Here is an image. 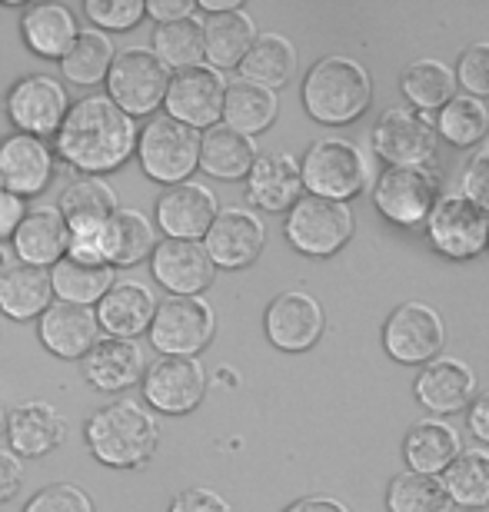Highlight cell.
<instances>
[{"instance_id": "obj_1", "label": "cell", "mask_w": 489, "mask_h": 512, "mask_svg": "<svg viewBox=\"0 0 489 512\" xmlns=\"http://www.w3.org/2000/svg\"><path fill=\"white\" fill-rule=\"evenodd\" d=\"M137 124L107 94H90L70 104L57 130V157L84 177L110 173L134 157Z\"/></svg>"}, {"instance_id": "obj_2", "label": "cell", "mask_w": 489, "mask_h": 512, "mask_svg": "<svg viewBox=\"0 0 489 512\" xmlns=\"http://www.w3.org/2000/svg\"><path fill=\"white\" fill-rule=\"evenodd\" d=\"M373 104V77L360 60L330 54L303 77V107L323 127L356 124Z\"/></svg>"}, {"instance_id": "obj_3", "label": "cell", "mask_w": 489, "mask_h": 512, "mask_svg": "<svg viewBox=\"0 0 489 512\" xmlns=\"http://www.w3.org/2000/svg\"><path fill=\"white\" fill-rule=\"evenodd\" d=\"M87 449L100 466L110 469H144L157 453L160 426L144 406L120 399L100 406L84 423Z\"/></svg>"}, {"instance_id": "obj_4", "label": "cell", "mask_w": 489, "mask_h": 512, "mask_svg": "<svg viewBox=\"0 0 489 512\" xmlns=\"http://www.w3.org/2000/svg\"><path fill=\"white\" fill-rule=\"evenodd\" d=\"M300 180L310 197L346 203L360 197L370 183V163L366 153L353 140L323 137L310 143V150L300 160Z\"/></svg>"}, {"instance_id": "obj_5", "label": "cell", "mask_w": 489, "mask_h": 512, "mask_svg": "<svg viewBox=\"0 0 489 512\" xmlns=\"http://www.w3.org/2000/svg\"><path fill=\"white\" fill-rule=\"evenodd\" d=\"M137 160L154 183L163 187L187 183L200 163V133L167 114H154L137 130Z\"/></svg>"}, {"instance_id": "obj_6", "label": "cell", "mask_w": 489, "mask_h": 512, "mask_svg": "<svg viewBox=\"0 0 489 512\" xmlns=\"http://www.w3.org/2000/svg\"><path fill=\"white\" fill-rule=\"evenodd\" d=\"M353 230L356 220L350 203L310 197V193H303L293 203L287 210V223H283L290 247L303 256H313V260H326V256L340 253L353 240Z\"/></svg>"}, {"instance_id": "obj_7", "label": "cell", "mask_w": 489, "mask_h": 512, "mask_svg": "<svg viewBox=\"0 0 489 512\" xmlns=\"http://www.w3.org/2000/svg\"><path fill=\"white\" fill-rule=\"evenodd\" d=\"M104 84L107 97L127 117H154V110L163 107V97H167L170 70L160 64L154 50L130 47L114 57Z\"/></svg>"}, {"instance_id": "obj_8", "label": "cell", "mask_w": 489, "mask_h": 512, "mask_svg": "<svg viewBox=\"0 0 489 512\" xmlns=\"http://www.w3.org/2000/svg\"><path fill=\"white\" fill-rule=\"evenodd\" d=\"M147 333L160 356H197L217 333V316L203 296H167L157 303Z\"/></svg>"}, {"instance_id": "obj_9", "label": "cell", "mask_w": 489, "mask_h": 512, "mask_svg": "<svg viewBox=\"0 0 489 512\" xmlns=\"http://www.w3.org/2000/svg\"><path fill=\"white\" fill-rule=\"evenodd\" d=\"M426 237L446 260H473L489 247V213L463 193H443L426 217Z\"/></svg>"}, {"instance_id": "obj_10", "label": "cell", "mask_w": 489, "mask_h": 512, "mask_svg": "<svg viewBox=\"0 0 489 512\" xmlns=\"http://www.w3.org/2000/svg\"><path fill=\"white\" fill-rule=\"evenodd\" d=\"M436 200H440V180L430 167H386L373 187L376 210L403 230L423 227Z\"/></svg>"}, {"instance_id": "obj_11", "label": "cell", "mask_w": 489, "mask_h": 512, "mask_svg": "<svg viewBox=\"0 0 489 512\" xmlns=\"http://www.w3.org/2000/svg\"><path fill=\"white\" fill-rule=\"evenodd\" d=\"M446 326L443 316L430 303L410 300L396 306L390 320L383 323V350L390 360L403 366H426L436 356H443Z\"/></svg>"}, {"instance_id": "obj_12", "label": "cell", "mask_w": 489, "mask_h": 512, "mask_svg": "<svg viewBox=\"0 0 489 512\" xmlns=\"http://www.w3.org/2000/svg\"><path fill=\"white\" fill-rule=\"evenodd\" d=\"M373 150L390 167H426L436 157V124L413 107H390L373 124Z\"/></svg>"}, {"instance_id": "obj_13", "label": "cell", "mask_w": 489, "mask_h": 512, "mask_svg": "<svg viewBox=\"0 0 489 512\" xmlns=\"http://www.w3.org/2000/svg\"><path fill=\"white\" fill-rule=\"evenodd\" d=\"M4 107H7V117H10V124L17 127V133L47 140V137H57V130L70 110V100H67L64 84H60L57 77L27 74L7 90Z\"/></svg>"}, {"instance_id": "obj_14", "label": "cell", "mask_w": 489, "mask_h": 512, "mask_svg": "<svg viewBox=\"0 0 489 512\" xmlns=\"http://www.w3.org/2000/svg\"><path fill=\"white\" fill-rule=\"evenodd\" d=\"M140 386L150 409L163 416H187L207 396V370L197 356H160L147 366Z\"/></svg>"}, {"instance_id": "obj_15", "label": "cell", "mask_w": 489, "mask_h": 512, "mask_svg": "<svg viewBox=\"0 0 489 512\" xmlns=\"http://www.w3.org/2000/svg\"><path fill=\"white\" fill-rule=\"evenodd\" d=\"M223 94H227V80H223L220 70L200 64V67L170 74V87H167V97H163V107H167V117L200 133V130H210L220 124Z\"/></svg>"}, {"instance_id": "obj_16", "label": "cell", "mask_w": 489, "mask_h": 512, "mask_svg": "<svg viewBox=\"0 0 489 512\" xmlns=\"http://www.w3.org/2000/svg\"><path fill=\"white\" fill-rule=\"evenodd\" d=\"M200 243L217 270H243V266L257 263V256L263 253L267 227H263L257 213L243 207H227L213 217L207 237Z\"/></svg>"}, {"instance_id": "obj_17", "label": "cell", "mask_w": 489, "mask_h": 512, "mask_svg": "<svg viewBox=\"0 0 489 512\" xmlns=\"http://www.w3.org/2000/svg\"><path fill=\"white\" fill-rule=\"evenodd\" d=\"M323 326V306L310 293H280L263 313L267 340L283 353H307L310 346L320 343Z\"/></svg>"}, {"instance_id": "obj_18", "label": "cell", "mask_w": 489, "mask_h": 512, "mask_svg": "<svg viewBox=\"0 0 489 512\" xmlns=\"http://www.w3.org/2000/svg\"><path fill=\"white\" fill-rule=\"evenodd\" d=\"M54 180V150L47 140L10 133L0 140V190L14 197H37Z\"/></svg>"}, {"instance_id": "obj_19", "label": "cell", "mask_w": 489, "mask_h": 512, "mask_svg": "<svg viewBox=\"0 0 489 512\" xmlns=\"http://www.w3.org/2000/svg\"><path fill=\"white\" fill-rule=\"evenodd\" d=\"M217 213H220V207H217L213 190L203 187V183H193V180L167 187L157 197V227L163 230L167 240L200 243L207 237V230Z\"/></svg>"}, {"instance_id": "obj_20", "label": "cell", "mask_w": 489, "mask_h": 512, "mask_svg": "<svg viewBox=\"0 0 489 512\" xmlns=\"http://www.w3.org/2000/svg\"><path fill=\"white\" fill-rule=\"evenodd\" d=\"M150 273L170 296H200L217 276L203 243L160 240L150 253Z\"/></svg>"}, {"instance_id": "obj_21", "label": "cell", "mask_w": 489, "mask_h": 512, "mask_svg": "<svg viewBox=\"0 0 489 512\" xmlns=\"http://www.w3.org/2000/svg\"><path fill=\"white\" fill-rule=\"evenodd\" d=\"M413 393L436 416L463 413L476 399V373L456 356H436L416 373Z\"/></svg>"}, {"instance_id": "obj_22", "label": "cell", "mask_w": 489, "mask_h": 512, "mask_svg": "<svg viewBox=\"0 0 489 512\" xmlns=\"http://www.w3.org/2000/svg\"><path fill=\"white\" fill-rule=\"evenodd\" d=\"M303 197L300 163L290 153H257L247 173V200L263 213H287Z\"/></svg>"}, {"instance_id": "obj_23", "label": "cell", "mask_w": 489, "mask_h": 512, "mask_svg": "<svg viewBox=\"0 0 489 512\" xmlns=\"http://www.w3.org/2000/svg\"><path fill=\"white\" fill-rule=\"evenodd\" d=\"M154 313H157L154 293H150L147 283H137V280L114 283L94 310L97 326L110 340H137L140 333L150 330Z\"/></svg>"}, {"instance_id": "obj_24", "label": "cell", "mask_w": 489, "mask_h": 512, "mask_svg": "<svg viewBox=\"0 0 489 512\" xmlns=\"http://www.w3.org/2000/svg\"><path fill=\"white\" fill-rule=\"evenodd\" d=\"M40 343L47 346V353L60 356V360H84L97 343V316L90 306H74V303H50L40 313L37 323Z\"/></svg>"}, {"instance_id": "obj_25", "label": "cell", "mask_w": 489, "mask_h": 512, "mask_svg": "<svg viewBox=\"0 0 489 512\" xmlns=\"http://www.w3.org/2000/svg\"><path fill=\"white\" fill-rule=\"evenodd\" d=\"M144 373L147 356L137 340H110V336H104L84 356V380L100 393H124V389L144 380Z\"/></svg>"}, {"instance_id": "obj_26", "label": "cell", "mask_w": 489, "mask_h": 512, "mask_svg": "<svg viewBox=\"0 0 489 512\" xmlns=\"http://www.w3.org/2000/svg\"><path fill=\"white\" fill-rule=\"evenodd\" d=\"M67 436V423L64 416L57 413L50 403H40V399H30V403L17 406L14 413L7 416V443L10 453L20 459H40L64 443Z\"/></svg>"}, {"instance_id": "obj_27", "label": "cell", "mask_w": 489, "mask_h": 512, "mask_svg": "<svg viewBox=\"0 0 489 512\" xmlns=\"http://www.w3.org/2000/svg\"><path fill=\"white\" fill-rule=\"evenodd\" d=\"M10 240H14V253H17L20 263L47 270V266H54L57 260H64L67 256L70 230H67V223H64V217H60L57 207L40 203V207L27 210V217L20 220V227Z\"/></svg>"}, {"instance_id": "obj_28", "label": "cell", "mask_w": 489, "mask_h": 512, "mask_svg": "<svg viewBox=\"0 0 489 512\" xmlns=\"http://www.w3.org/2000/svg\"><path fill=\"white\" fill-rule=\"evenodd\" d=\"M463 453L460 433L443 419H416L403 439V459L410 473L443 476L446 466Z\"/></svg>"}, {"instance_id": "obj_29", "label": "cell", "mask_w": 489, "mask_h": 512, "mask_svg": "<svg viewBox=\"0 0 489 512\" xmlns=\"http://www.w3.org/2000/svg\"><path fill=\"white\" fill-rule=\"evenodd\" d=\"M77 34V17L67 4H30L20 17V37L30 54L44 60H64Z\"/></svg>"}, {"instance_id": "obj_30", "label": "cell", "mask_w": 489, "mask_h": 512, "mask_svg": "<svg viewBox=\"0 0 489 512\" xmlns=\"http://www.w3.org/2000/svg\"><path fill=\"white\" fill-rule=\"evenodd\" d=\"M57 210L74 237H87L104 230V223L117 213V193L100 177H77L60 193Z\"/></svg>"}, {"instance_id": "obj_31", "label": "cell", "mask_w": 489, "mask_h": 512, "mask_svg": "<svg viewBox=\"0 0 489 512\" xmlns=\"http://www.w3.org/2000/svg\"><path fill=\"white\" fill-rule=\"evenodd\" d=\"M297 67H300V54L290 37L257 34V40L250 44L247 57L240 60L237 70H240V80L277 94L280 87H287L290 80L297 77Z\"/></svg>"}, {"instance_id": "obj_32", "label": "cell", "mask_w": 489, "mask_h": 512, "mask_svg": "<svg viewBox=\"0 0 489 512\" xmlns=\"http://www.w3.org/2000/svg\"><path fill=\"white\" fill-rule=\"evenodd\" d=\"M257 160V143L243 133H233L230 127H210L200 133V163L197 170H203L213 180H247V173Z\"/></svg>"}, {"instance_id": "obj_33", "label": "cell", "mask_w": 489, "mask_h": 512, "mask_svg": "<svg viewBox=\"0 0 489 512\" xmlns=\"http://www.w3.org/2000/svg\"><path fill=\"white\" fill-rule=\"evenodd\" d=\"M54 303V290H50V273L40 266H10L0 273V313L7 320L27 323L40 320V313Z\"/></svg>"}, {"instance_id": "obj_34", "label": "cell", "mask_w": 489, "mask_h": 512, "mask_svg": "<svg viewBox=\"0 0 489 512\" xmlns=\"http://www.w3.org/2000/svg\"><path fill=\"white\" fill-rule=\"evenodd\" d=\"M253 40H257V24L247 10L213 14L203 20V60H210L213 70L240 67Z\"/></svg>"}, {"instance_id": "obj_35", "label": "cell", "mask_w": 489, "mask_h": 512, "mask_svg": "<svg viewBox=\"0 0 489 512\" xmlns=\"http://www.w3.org/2000/svg\"><path fill=\"white\" fill-rule=\"evenodd\" d=\"M157 247L154 227L140 210H117L100 230V253L107 266H134Z\"/></svg>"}, {"instance_id": "obj_36", "label": "cell", "mask_w": 489, "mask_h": 512, "mask_svg": "<svg viewBox=\"0 0 489 512\" xmlns=\"http://www.w3.org/2000/svg\"><path fill=\"white\" fill-rule=\"evenodd\" d=\"M280 114V100L273 90H263L257 84H247V80H233L227 84V94H223V127H230L233 133H243V137H257V133L270 130L273 120Z\"/></svg>"}, {"instance_id": "obj_37", "label": "cell", "mask_w": 489, "mask_h": 512, "mask_svg": "<svg viewBox=\"0 0 489 512\" xmlns=\"http://www.w3.org/2000/svg\"><path fill=\"white\" fill-rule=\"evenodd\" d=\"M400 90H403V97L410 100L413 110L430 114V110H443L456 97V74L446 60L423 57V60H413V64L403 70Z\"/></svg>"}, {"instance_id": "obj_38", "label": "cell", "mask_w": 489, "mask_h": 512, "mask_svg": "<svg viewBox=\"0 0 489 512\" xmlns=\"http://www.w3.org/2000/svg\"><path fill=\"white\" fill-rule=\"evenodd\" d=\"M114 57H117V50L110 34H100V30L87 27V30H80L77 40L70 44L64 60H60V70H64V80H70V84L94 87L107 80Z\"/></svg>"}, {"instance_id": "obj_39", "label": "cell", "mask_w": 489, "mask_h": 512, "mask_svg": "<svg viewBox=\"0 0 489 512\" xmlns=\"http://www.w3.org/2000/svg\"><path fill=\"white\" fill-rule=\"evenodd\" d=\"M50 290L60 303L74 306H97L104 293L114 286V266H84L74 260H57L50 266Z\"/></svg>"}, {"instance_id": "obj_40", "label": "cell", "mask_w": 489, "mask_h": 512, "mask_svg": "<svg viewBox=\"0 0 489 512\" xmlns=\"http://www.w3.org/2000/svg\"><path fill=\"white\" fill-rule=\"evenodd\" d=\"M443 489L450 496L453 509H486L489 506V453L483 449H463L460 456L446 466Z\"/></svg>"}, {"instance_id": "obj_41", "label": "cell", "mask_w": 489, "mask_h": 512, "mask_svg": "<svg viewBox=\"0 0 489 512\" xmlns=\"http://www.w3.org/2000/svg\"><path fill=\"white\" fill-rule=\"evenodd\" d=\"M154 54L167 70H190L203 64V20L183 17L154 30Z\"/></svg>"}, {"instance_id": "obj_42", "label": "cell", "mask_w": 489, "mask_h": 512, "mask_svg": "<svg viewBox=\"0 0 489 512\" xmlns=\"http://www.w3.org/2000/svg\"><path fill=\"white\" fill-rule=\"evenodd\" d=\"M489 133V104L480 97L456 94L436 117V137L453 147H473Z\"/></svg>"}, {"instance_id": "obj_43", "label": "cell", "mask_w": 489, "mask_h": 512, "mask_svg": "<svg viewBox=\"0 0 489 512\" xmlns=\"http://www.w3.org/2000/svg\"><path fill=\"white\" fill-rule=\"evenodd\" d=\"M386 509L390 512H453L450 496L440 483V476H420V473H400L393 476L386 489Z\"/></svg>"}, {"instance_id": "obj_44", "label": "cell", "mask_w": 489, "mask_h": 512, "mask_svg": "<svg viewBox=\"0 0 489 512\" xmlns=\"http://www.w3.org/2000/svg\"><path fill=\"white\" fill-rule=\"evenodd\" d=\"M84 14L100 34H107V30L127 34L144 20V0H87Z\"/></svg>"}, {"instance_id": "obj_45", "label": "cell", "mask_w": 489, "mask_h": 512, "mask_svg": "<svg viewBox=\"0 0 489 512\" xmlns=\"http://www.w3.org/2000/svg\"><path fill=\"white\" fill-rule=\"evenodd\" d=\"M456 87H463V94L470 97H489V40H476L460 54L456 64Z\"/></svg>"}, {"instance_id": "obj_46", "label": "cell", "mask_w": 489, "mask_h": 512, "mask_svg": "<svg viewBox=\"0 0 489 512\" xmlns=\"http://www.w3.org/2000/svg\"><path fill=\"white\" fill-rule=\"evenodd\" d=\"M24 512H97L90 493L74 483H50L40 493L30 496Z\"/></svg>"}, {"instance_id": "obj_47", "label": "cell", "mask_w": 489, "mask_h": 512, "mask_svg": "<svg viewBox=\"0 0 489 512\" xmlns=\"http://www.w3.org/2000/svg\"><path fill=\"white\" fill-rule=\"evenodd\" d=\"M463 197L489 213V147H483L463 170Z\"/></svg>"}, {"instance_id": "obj_48", "label": "cell", "mask_w": 489, "mask_h": 512, "mask_svg": "<svg viewBox=\"0 0 489 512\" xmlns=\"http://www.w3.org/2000/svg\"><path fill=\"white\" fill-rule=\"evenodd\" d=\"M170 512H233V509H230L227 499L217 493V489L193 486V489H183V493L173 499Z\"/></svg>"}, {"instance_id": "obj_49", "label": "cell", "mask_w": 489, "mask_h": 512, "mask_svg": "<svg viewBox=\"0 0 489 512\" xmlns=\"http://www.w3.org/2000/svg\"><path fill=\"white\" fill-rule=\"evenodd\" d=\"M24 486V463L10 449H0V503H10Z\"/></svg>"}, {"instance_id": "obj_50", "label": "cell", "mask_w": 489, "mask_h": 512, "mask_svg": "<svg viewBox=\"0 0 489 512\" xmlns=\"http://www.w3.org/2000/svg\"><path fill=\"white\" fill-rule=\"evenodd\" d=\"M193 14H197V0H150V4H144V17H154L157 27Z\"/></svg>"}, {"instance_id": "obj_51", "label": "cell", "mask_w": 489, "mask_h": 512, "mask_svg": "<svg viewBox=\"0 0 489 512\" xmlns=\"http://www.w3.org/2000/svg\"><path fill=\"white\" fill-rule=\"evenodd\" d=\"M24 217H27L24 200L14 197V193H7V190H0V243L14 237Z\"/></svg>"}, {"instance_id": "obj_52", "label": "cell", "mask_w": 489, "mask_h": 512, "mask_svg": "<svg viewBox=\"0 0 489 512\" xmlns=\"http://www.w3.org/2000/svg\"><path fill=\"white\" fill-rule=\"evenodd\" d=\"M470 433L489 446V389L470 403Z\"/></svg>"}, {"instance_id": "obj_53", "label": "cell", "mask_w": 489, "mask_h": 512, "mask_svg": "<svg viewBox=\"0 0 489 512\" xmlns=\"http://www.w3.org/2000/svg\"><path fill=\"white\" fill-rule=\"evenodd\" d=\"M283 512H350V506L333 496H303L297 503H290Z\"/></svg>"}, {"instance_id": "obj_54", "label": "cell", "mask_w": 489, "mask_h": 512, "mask_svg": "<svg viewBox=\"0 0 489 512\" xmlns=\"http://www.w3.org/2000/svg\"><path fill=\"white\" fill-rule=\"evenodd\" d=\"M197 10L203 14H233V10H243V0H197Z\"/></svg>"}, {"instance_id": "obj_55", "label": "cell", "mask_w": 489, "mask_h": 512, "mask_svg": "<svg viewBox=\"0 0 489 512\" xmlns=\"http://www.w3.org/2000/svg\"><path fill=\"white\" fill-rule=\"evenodd\" d=\"M7 433V413H4V403H0V436Z\"/></svg>"}]
</instances>
